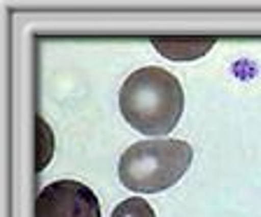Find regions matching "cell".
Listing matches in <instances>:
<instances>
[{
  "instance_id": "cell-1",
  "label": "cell",
  "mask_w": 261,
  "mask_h": 217,
  "mask_svg": "<svg viewBox=\"0 0 261 217\" xmlns=\"http://www.w3.org/2000/svg\"><path fill=\"white\" fill-rule=\"evenodd\" d=\"M124 119L145 136H166L185 112V91L173 73L147 65L130 73L119 89Z\"/></svg>"
},
{
  "instance_id": "cell-2",
  "label": "cell",
  "mask_w": 261,
  "mask_h": 217,
  "mask_svg": "<svg viewBox=\"0 0 261 217\" xmlns=\"http://www.w3.org/2000/svg\"><path fill=\"white\" fill-rule=\"evenodd\" d=\"M194 161V150L187 140L159 138L140 140L121 154L119 180L130 191L156 194L177 185Z\"/></svg>"
},
{
  "instance_id": "cell-3",
  "label": "cell",
  "mask_w": 261,
  "mask_h": 217,
  "mask_svg": "<svg viewBox=\"0 0 261 217\" xmlns=\"http://www.w3.org/2000/svg\"><path fill=\"white\" fill-rule=\"evenodd\" d=\"M35 217H100V201L84 182L56 180L38 194Z\"/></svg>"
},
{
  "instance_id": "cell-4",
  "label": "cell",
  "mask_w": 261,
  "mask_h": 217,
  "mask_svg": "<svg viewBox=\"0 0 261 217\" xmlns=\"http://www.w3.org/2000/svg\"><path fill=\"white\" fill-rule=\"evenodd\" d=\"M215 42H217L215 38H152V44L159 54L173 61L198 59L207 54Z\"/></svg>"
},
{
  "instance_id": "cell-5",
  "label": "cell",
  "mask_w": 261,
  "mask_h": 217,
  "mask_svg": "<svg viewBox=\"0 0 261 217\" xmlns=\"http://www.w3.org/2000/svg\"><path fill=\"white\" fill-rule=\"evenodd\" d=\"M112 217H156L154 208L140 199V196H130L126 201H121L119 206L112 210Z\"/></svg>"
}]
</instances>
